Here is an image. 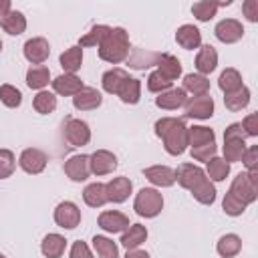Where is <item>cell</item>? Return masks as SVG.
I'll list each match as a JSON object with an SVG mask.
<instances>
[{
    "instance_id": "cell-5",
    "label": "cell",
    "mask_w": 258,
    "mask_h": 258,
    "mask_svg": "<svg viewBox=\"0 0 258 258\" xmlns=\"http://www.w3.org/2000/svg\"><path fill=\"white\" fill-rule=\"evenodd\" d=\"M46 163H48V157H46V153H44L42 149H38V147H26V149H22V153H20V157H18L20 169H22L24 173H30V175L42 173L44 167H46Z\"/></svg>"
},
{
    "instance_id": "cell-56",
    "label": "cell",
    "mask_w": 258,
    "mask_h": 258,
    "mask_svg": "<svg viewBox=\"0 0 258 258\" xmlns=\"http://www.w3.org/2000/svg\"><path fill=\"white\" fill-rule=\"evenodd\" d=\"M0 52H2V38H0Z\"/></svg>"
},
{
    "instance_id": "cell-48",
    "label": "cell",
    "mask_w": 258,
    "mask_h": 258,
    "mask_svg": "<svg viewBox=\"0 0 258 258\" xmlns=\"http://www.w3.org/2000/svg\"><path fill=\"white\" fill-rule=\"evenodd\" d=\"M157 58H159V52H143V50H139V58L131 56L129 58V67H133V69H149V67H153L157 62Z\"/></svg>"
},
{
    "instance_id": "cell-42",
    "label": "cell",
    "mask_w": 258,
    "mask_h": 258,
    "mask_svg": "<svg viewBox=\"0 0 258 258\" xmlns=\"http://www.w3.org/2000/svg\"><path fill=\"white\" fill-rule=\"evenodd\" d=\"M109 30H111V26H107V24H95L87 34H83L79 38V46L81 48H85V46H99Z\"/></svg>"
},
{
    "instance_id": "cell-50",
    "label": "cell",
    "mask_w": 258,
    "mask_h": 258,
    "mask_svg": "<svg viewBox=\"0 0 258 258\" xmlns=\"http://www.w3.org/2000/svg\"><path fill=\"white\" fill-rule=\"evenodd\" d=\"M240 127H242V131H244L246 135L258 137V113H248V115L242 119Z\"/></svg>"
},
{
    "instance_id": "cell-33",
    "label": "cell",
    "mask_w": 258,
    "mask_h": 258,
    "mask_svg": "<svg viewBox=\"0 0 258 258\" xmlns=\"http://www.w3.org/2000/svg\"><path fill=\"white\" fill-rule=\"evenodd\" d=\"M145 240H147V228L141 224H131L121 236V246L127 250H133V248H139Z\"/></svg>"
},
{
    "instance_id": "cell-20",
    "label": "cell",
    "mask_w": 258,
    "mask_h": 258,
    "mask_svg": "<svg viewBox=\"0 0 258 258\" xmlns=\"http://www.w3.org/2000/svg\"><path fill=\"white\" fill-rule=\"evenodd\" d=\"M143 175L157 187H171L175 183V171L167 165H149L143 169Z\"/></svg>"
},
{
    "instance_id": "cell-31",
    "label": "cell",
    "mask_w": 258,
    "mask_h": 258,
    "mask_svg": "<svg viewBox=\"0 0 258 258\" xmlns=\"http://www.w3.org/2000/svg\"><path fill=\"white\" fill-rule=\"evenodd\" d=\"M48 83H50V71H48V67L36 64V67H30L26 71V85H28V89L44 91V87Z\"/></svg>"
},
{
    "instance_id": "cell-15",
    "label": "cell",
    "mask_w": 258,
    "mask_h": 258,
    "mask_svg": "<svg viewBox=\"0 0 258 258\" xmlns=\"http://www.w3.org/2000/svg\"><path fill=\"white\" fill-rule=\"evenodd\" d=\"M50 85H52L54 95H60V97H75L85 87L83 81H81V77L71 75V73H62V75L54 77L50 81Z\"/></svg>"
},
{
    "instance_id": "cell-8",
    "label": "cell",
    "mask_w": 258,
    "mask_h": 258,
    "mask_svg": "<svg viewBox=\"0 0 258 258\" xmlns=\"http://www.w3.org/2000/svg\"><path fill=\"white\" fill-rule=\"evenodd\" d=\"M89 165H91V173L101 177V175H109L117 169V157L113 151L109 149H97L89 155Z\"/></svg>"
},
{
    "instance_id": "cell-27",
    "label": "cell",
    "mask_w": 258,
    "mask_h": 258,
    "mask_svg": "<svg viewBox=\"0 0 258 258\" xmlns=\"http://www.w3.org/2000/svg\"><path fill=\"white\" fill-rule=\"evenodd\" d=\"M58 62H60V67H62L64 73L77 75V71L83 67V48H81L79 44L69 46V48L58 56Z\"/></svg>"
},
{
    "instance_id": "cell-34",
    "label": "cell",
    "mask_w": 258,
    "mask_h": 258,
    "mask_svg": "<svg viewBox=\"0 0 258 258\" xmlns=\"http://www.w3.org/2000/svg\"><path fill=\"white\" fill-rule=\"evenodd\" d=\"M127 77H129V75H127L123 69H119V67H113V69L105 71V73H103V77H101L103 91H105V93H109V95H117V91H119L121 83H123Z\"/></svg>"
},
{
    "instance_id": "cell-7",
    "label": "cell",
    "mask_w": 258,
    "mask_h": 258,
    "mask_svg": "<svg viewBox=\"0 0 258 258\" xmlns=\"http://www.w3.org/2000/svg\"><path fill=\"white\" fill-rule=\"evenodd\" d=\"M64 139L71 147H85L91 141V127L83 119H69L64 123Z\"/></svg>"
},
{
    "instance_id": "cell-39",
    "label": "cell",
    "mask_w": 258,
    "mask_h": 258,
    "mask_svg": "<svg viewBox=\"0 0 258 258\" xmlns=\"http://www.w3.org/2000/svg\"><path fill=\"white\" fill-rule=\"evenodd\" d=\"M230 173V163L224 161L222 157H212L208 163H206V177L210 181H224Z\"/></svg>"
},
{
    "instance_id": "cell-9",
    "label": "cell",
    "mask_w": 258,
    "mask_h": 258,
    "mask_svg": "<svg viewBox=\"0 0 258 258\" xmlns=\"http://www.w3.org/2000/svg\"><path fill=\"white\" fill-rule=\"evenodd\" d=\"M97 224L107 234H119V232L123 234L131 226L129 218L123 212H119V210H105V212H101L99 218H97Z\"/></svg>"
},
{
    "instance_id": "cell-1",
    "label": "cell",
    "mask_w": 258,
    "mask_h": 258,
    "mask_svg": "<svg viewBox=\"0 0 258 258\" xmlns=\"http://www.w3.org/2000/svg\"><path fill=\"white\" fill-rule=\"evenodd\" d=\"M155 135L163 141V149L177 157L187 149V125L177 117H161L153 125Z\"/></svg>"
},
{
    "instance_id": "cell-14",
    "label": "cell",
    "mask_w": 258,
    "mask_h": 258,
    "mask_svg": "<svg viewBox=\"0 0 258 258\" xmlns=\"http://www.w3.org/2000/svg\"><path fill=\"white\" fill-rule=\"evenodd\" d=\"M64 173L71 181H85L89 175H91V165H89V155H71L67 161H64Z\"/></svg>"
},
{
    "instance_id": "cell-4",
    "label": "cell",
    "mask_w": 258,
    "mask_h": 258,
    "mask_svg": "<svg viewBox=\"0 0 258 258\" xmlns=\"http://www.w3.org/2000/svg\"><path fill=\"white\" fill-rule=\"evenodd\" d=\"M133 210L141 218H155L163 210V196L155 187H141L135 196Z\"/></svg>"
},
{
    "instance_id": "cell-2",
    "label": "cell",
    "mask_w": 258,
    "mask_h": 258,
    "mask_svg": "<svg viewBox=\"0 0 258 258\" xmlns=\"http://www.w3.org/2000/svg\"><path fill=\"white\" fill-rule=\"evenodd\" d=\"M99 50V58L109 62V64H119L123 60L129 58V34L123 26H111V30L107 32V36L103 38V42L97 46Z\"/></svg>"
},
{
    "instance_id": "cell-54",
    "label": "cell",
    "mask_w": 258,
    "mask_h": 258,
    "mask_svg": "<svg viewBox=\"0 0 258 258\" xmlns=\"http://www.w3.org/2000/svg\"><path fill=\"white\" fill-rule=\"evenodd\" d=\"M123 258H149V252H145L141 248H133V250H127V254Z\"/></svg>"
},
{
    "instance_id": "cell-44",
    "label": "cell",
    "mask_w": 258,
    "mask_h": 258,
    "mask_svg": "<svg viewBox=\"0 0 258 258\" xmlns=\"http://www.w3.org/2000/svg\"><path fill=\"white\" fill-rule=\"evenodd\" d=\"M16 169V155L10 149H0V179H8Z\"/></svg>"
},
{
    "instance_id": "cell-21",
    "label": "cell",
    "mask_w": 258,
    "mask_h": 258,
    "mask_svg": "<svg viewBox=\"0 0 258 258\" xmlns=\"http://www.w3.org/2000/svg\"><path fill=\"white\" fill-rule=\"evenodd\" d=\"M175 42L185 48V50H194V48H200L202 46V32L198 26L194 24H181L177 30H175Z\"/></svg>"
},
{
    "instance_id": "cell-28",
    "label": "cell",
    "mask_w": 258,
    "mask_h": 258,
    "mask_svg": "<svg viewBox=\"0 0 258 258\" xmlns=\"http://www.w3.org/2000/svg\"><path fill=\"white\" fill-rule=\"evenodd\" d=\"M189 191H191L194 200L200 202V204H204V206H212V204L216 202V196H218L214 181H210L208 177H202Z\"/></svg>"
},
{
    "instance_id": "cell-19",
    "label": "cell",
    "mask_w": 258,
    "mask_h": 258,
    "mask_svg": "<svg viewBox=\"0 0 258 258\" xmlns=\"http://www.w3.org/2000/svg\"><path fill=\"white\" fill-rule=\"evenodd\" d=\"M185 101H187V93L183 89H179V87H175V89L171 87L169 91H163V93H159L155 97V105L159 109H163V111H175V109L183 107Z\"/></svg>"
},
{
    "instance_id": "cell-53",
    "label": "cell",
    "mask_w": 258,
    "mask_h": 258,
    "mask_svg": "<svg viewBox=\"0 0 258 258\" xmlns=\"http://www.w3.org/2000/svg\"><path fill=\"white\" fill-rule=\"evenodd\" d=\"M244 137H246V133L242 131L240 123H232L224 131V139H244Z\"/></svg>"
},
{
    "instance_id": "cell-36",
    "label": "cell",
    "mask_w": 258,
    "mask_h": 258,
    "mask_svg": "<svg viewBox=\"0 0 258 258\" xmlns=\"http://www.w3.org/2000/svg\"><path fill=\"white\" fill-rule=\"evenodd\" d=\"M83 200L89 208H103L107 204V194H105V183L101 181H95V183H89L85 189H83Z\"/></svg>"
},
{
    "instance_id": "cell-13",
    "label": "cell",
    "mask_w": 258,
    "mask_h": 258,
    "mask_svg": "<svg viewBox=\"0 0 258 258\" xmlns=\"http://www.w3.org/2000/svg\"><path fill=\"white\" fill-rule=\"evenodd\" d=\"M133 191V183L129 177L125 175H119V177H113L105 183V194H107V202H113V204H123Z\"/></svg>"
},
{
    "instance_id": "cell-10",
    "label": "cell",
    "mask_w": 258,
    "mask_h": 258,
    "mask_svg": "<svg viewBox=\"0 0 258 258\" xmlns=\"http://www.w3.org/2000/svg\"><path fill=\"white\" fill-rule=\"evenodd\" d=\"M22 52H24V58L36 67V64H42L48 54H50V44L44 36H34V38H28L22 46Z\"/></svg>"
},
{
    "instance_id": "cell-51",
    "label": "cell",
    "mask_w": 258,
    "mask_h": 258,
    "mask_svg": "<svg viewBox=\"0 0 258 258\" xmlns=\"http://www.w3.org/2000/svg\"><path fill=\"white\" fill-rule=\"evenodd\" d=\"M69 258H95V256H93V252H91V248H89L87 242L77 240V242H73V246H71Z\"/></svg>"
},
{
    "instance_id": "cell-26",
    "label": "cell",
    "mask_w": 258,
    "mask_h": 258,
    "mask_svg": "<svg viewBox=\"0 0 258 258\" xmlns=\"http://www.w3.org/2000/svg\"><path fill=\"white\" fill-rule=\"evenodd\" d=\"M0 26L10 36H18V34H22L26 30V16L20 10H10L6 16L0 18Z\"/></svg>"
},
{
    "instance_id": "cell-16",
    "label": "cell",
    "mask_w": 258,
    "mask_h": 258,
    "mask_svg": "<svg viewBox=\"0 0 258 258\" xmlns=\"http://www.w3.org/2000/svg\"><path fill=\"white\" fill-rule=\"evenodd\" d=\"M175 171V181L183 187V189H191L202 177H206V171L200 167V165H196V163H181L177 169H173Z\"/></svg>"
},
{
    "instance_id": "cell-52",
    "label": "cell",
    "mask_w": 258,
    "mask_h": 258,
    "mask_svg": "<svg viewBox=\"0 0 258 258\" xmlns=\"http://www.w3.org/2000/svg\"><path fill=\"white\" fill-rule=\"evenodd\" d=\"M242 12H244L246 20L258 22V0H246V2L242 4Z\"/></svg>"
},
{
    "instance_id": "cell-24",
    "label": "cell",
    "mask_w": 258,
    "mask_h": 258,
    "mask_svg": "<svg viewBox=\"0 0 258 258\" xmlns=\"http://www.w3.org/2000/svg\"><path fill=\"white\" fill-rule=\"evenodd\" d=\"M155 67H157V71H159L167 81H171V83L181 77V62H179V58L173 56V54H159Z\"/></svg>"
},
{
    "instance_id": "cell-38",
    "label": "cell",
    "mask_w": 258,
    "mask_h": 258,
    "mask_svg": "<svg viewBox=\"0 0 258 258\" xmlns=\"http://www.w3.org/2000/svg\"><path fill=\"white\" fill-rule=\"evenodd\" d=\"M93 250L99 258H119V246L107 236H93Z\"/></svg>"
},
{
    "instance_id": "cell-45",
    "label": "cell",
    "mask_w": 258,
    "mask_h": 258,
    "mask_svg": "<svg viewBox=\"0 0 258 258\" xmlns=\"http://www.w3.org/2000/svg\"><path fill=\"white\" fill-rule=\"evenodd\" d=\"M222 210H224V214L236 218V216H242V214L246 212V206H244L236 196H232L230 191H226V196H224V200H222Z\"/></svg>"
},
{
    "instance_id": "cell-37",
    "label": "cell",
    "mask_w": 258,
    "mask_h": 258,
    "mask_svg": "<svg viewBox=\"0 0 258 258\" xmlns=\"http://www.w3.org/2000/svg\"><path fill=\"white\" fill-rule=\"evenodd\" d=\"M248 103H250V89L246 87V85H242L238 91H234V93H228V95H224V105H226V109L228 111H242V109H246L248 107Z\"/></svg>"
},
{
    "instance_id": "cell-6",
    "label": "cell",
    "mask_w": 258,
    "mask_h": 258,
    "mask_svg": "<svg viewBox=\"0 0 258 258\" xmlns=\"http://www.w3.org/2000/svg\"><path fill=\"white\" fill-rule=\"evenodd\" d=\"M54 224L58 228H64V230H75L79 224H81V210L75 202L71 200H64L60 202L56 208H54Z\"/></svg>"
},
{
    "instance_id": "cell-18",
    "label": "cell",
    "mask_w": 258,
    "mask_h": 258,
    "mask_svg": "<svg viewBox=\"0 0 258 258\" xmlns=\"http://www.w3.org/2000/svg\"><path fill=\"white\" fill-rule=\"evenodd\" d=\"M103 97L95 87H83L75 97H73V107L77 111H93L101 107Z\"/></svg>"
},
{
    "instance_id": "cell-49",
    "label": "cell",
    "mask_w": 258,
    "mask_h": 258,
    "mask_svg": "<svg viewBox=\"0 0 258 258\" xmlns=\"http://www.w3.org/2000/svg\"><path fill=\"white\" fill-rule=\"evenodd\" d=\"M246 167V171H256L258 169V145H252V147H246L242 159H240Z\"/></svg>"
},
{
    "instance_id": "cell-29",
    "label": "cell",
    "mask_w": 258,
    "mask_h": 258,
    "mask_svg": "<svg viewBox=\"0 0 258 258\" xmlns=\"http://www.w3.org/2000/svg\"><path fill=\"white\" fill-rule=\"evenodd\" d=\"M181 89L185 93H191V97H202V95H208L210 93V81L204 75L187 73L183 77V87Z\"/></svg>"
},
{
    "instance_id": "cell-55",
    "label": "cell",
    "mask_w": 258,
    "mask_h": 258,
    "mask_svg": "<svg viewBox=\"0 0 258 258\" xmlns=\"http://www.w3.org/2000/svg\"><path fill=\"white\" fill-rule=\"evenodd\" d=\"M10 10H12L10 0H0V18H2V16H6Z\"/></svg>"
},
{
    "instance_id": "cell-22",
    "label": "cell",
    "mask_w": 258,
    "mask_h": 258,
    "mask_svg": "<svg viewBox=\"0 0 258 258\" xmlns=\"http://www.w3.org/2000/svg\"><path fill=\"white\" fill-rule=\"evenodd\" d=\"M64 248H67V238L56 232L46 234L40 242V252L44 258H60L64 254Z\"/></svg>"
},
{
    "instance_id": "cell-17",
    "label": "cell",
    "mask_w": 258,
    "mask_h": 258,
    "mask_svg": "<svg viewBox=\"0 0 258 258\" xmlns=\"http://www.w3.org/2000/svg\"><path fill=\"white\" fill-rule=\"evenodd\" d=\"M218 67V50L212 44H202L198 54H196V69L198 75L208 77L210 73H214Z\"/></svg>"
},
{
    "instance_id": "cell-57",
    "label": "cell",
    "mask_w": 258,
    "mask_h": 258,
    "mask_svg": "<svg viewBox=\"0 0 258 258\" xmlns=\"http://www.w3.org/2000/svg\"><path fill=\"white\" fill-rule=\"evenodd\" d=\"M0 258H6V256H4V254H2V252H0Z\"/></svg>"
},
{
    "instance_id": "cell-43",
    "label": "cell",
    "mask_w": 258,
    "mask_h": 258,
    "mask_svg": "<svg viewBox=\"0 0 258 258\" xmlns=\"http://www.w3.org/2000/svg\"><path fill=\"white\" fill-rule=\"evenodd\" d=\"M0 101H2V105H6L8 109H16V107L22 105V93H20L14 85L4 83V85H0Z\"/></svg>"
},
{
    "instance_id": "cell-35",
    "label": "cell",
    "mask_w": 258,
    "mask_h": 258,
    "mask_svg": "<svg viewBox=\"0 0 258 258\" xmlns=\"http://www.w3.org/2000/svg\"><path fill=\"white\" fill-rule=\"evenodd\" d=\"M242 85H244V83H242V75H240V71H238V69H234V67H228L226 71H222V73H220V79H218V87H220V91H222L224 95L238 91Z\"/></svg>"
},
{
    "instance_id": "cell-25",
    "label": "cell",
    "mask_w": 258,
    "mask_h": 258,
    "mask_svg": "<svg viewBox=\"0 0 258 258\" xmlns=\"http://www.w3.org/2000/svg\"><path fill=\"white\" fill-rule=\"evenodd\" d=\"M117 97L125 103V105H137L139 99H141V81L139 79H133V77H127L119 91H117Z\"/></svg>"
},
{
    "instance_id": "cell-46",
    "label": "cell",
    "mask_w": 258,
    "mask_h": 258,
    "mask_svg": "<svg viewBox=\"0 0 258 258\" xmlns=\"http://www.w3.org/2000/svg\"><path fill=\"white\" fill-rule=\"evenodd\" d=\"M171 81H167L159 71H153L149 77H147V91H151V93H163V91H169L171 89Z\"/></svg>"
},
{
    "instance_id": "cell-11",
    "label": "cell",
    "mask_w": 258,
    "mask_h": 258,
    "mask_svg": "<svg viewBox=\"0 0 258 258\" xmlns=\"http://www.w3.org/2000/svg\"><path fill=\"white\" fill-rule=\"evenodd\" d=\"M185 109V117L189 119H210L214 115V109H216V103L210 95H202V97H189L183 105Z\"/></svg>"
},
{
    "instance_id": "cell-23",
    "label": "cell",
    "mask_w": 258,
    "mask_h": 258,
    "mask_svg": "<svg viewBox=\"0 0 258 258\" xmlns=\"http://www.w3.org/2000/svg\"><path fill=\"white\" fill-rule=\"evenodd\" d=\"M232 2L226 0V2H214V0H200V2H194L191 4V14L196 16V20L200 22H208L216 16L218 8L220 6H230Z\"/></svg>"
},
{
    "instance_id": "cell-41",
    "label": "cell",
    "mask_w": 258,
    "mask_h": 258,
    "mask_svg": "<svg viewBox=\"0 0 258 258\" xmlns=\"http://www.w3.org/2000/svg\"><path fill=\"white\" fill-rule=\"evenodd\" d=\"M224 161L228 163H236L242 159L244 151H246V141L244 139H224Z\"/></svg>"
},
{
    "instance_id": "cell-12",
    "label": "cell",
    "mask_w": 258,
    "mask_h": 258,
    "mask_svg": "<svg viewBox=\"0 0 258 258\" xmlns=\"http://www.w3.org/2000/svg\"><path fill=\"white\" fill-rule=\"evenodd\" d=\"M214 34H216V38H218L220 42H224V44H234V42H238V40L244 36V26H242V22L236 20V18H224V20H220V22L216 24Z\"/></svg>"
},
{
    "instance_id": "cell-3",
    "label": "cell",
    "mask_w": 258,
    "mask_h": 258,
    "mask_svg": "<svg viewBox=\"0 0 258 258\" xmlns=\"http://www.w3.org/2000/svg\"><path fill=\"white\" fill-rule=\"evenodd\" d=\"M232 196H236L244 206H250L258 200V169L256 171H244L238 173L232 179V185L228 189Z\"/></svg>"
},
{
    "instance_id": "cell-30",
    "label": "cell",
    "mask_w": 258,
    "mask_h": 258,
    "mask_svg": "<svg viewBox=\"0 0 258 258\" xmlns=\"http://www.w3.org/2000/svg\"><path fill=\"white\" fill-rule=\"evenodd\" d=\"M240 250H242V238L238 234H224L216 242V252L222 258H234L240 254Z\"/></svg>"
},
{
    "instance_id": "cell-40",
    "label": "cell",
    "mask_w": 258,
    "mask_h": 258,
    "mask_svg": "<svg viewBox=\"0 0 258 258\" xmlns=\"http://www.w3.org/2000/svg\"><path fill=\"white\" fill-rule=\"evenodd\" d=\"M32 107L40 115H50L56 109V95L50 91H38L32 99Z\"/></svg>"
},
{
    "instance_id": "cell-47",
    "label": "cell",
    "mask_w": 258,
    "mask_h": 258,
    "mask_svg": "<svg viewBox=\"0 0 258 258\" xmlns=\"http://www.w3.org/2000/svg\"><path fill=\"white\" fill-rule=\"evenodd\" d=\"M216 153H218L216 143H208V145H200V147H189V155H191V159H196V161H204V163H208L212 157H216Z\"/></svg>"
},
{
    "instance_id": "cell-32",
    "label": "cell",
    "mask_w": 258,
    "mask_h": 258,
    "mask_svg": "<svg viewBox=\"0 0 258 258\" xmlns=\"http://www.w3.org/2000/svg\"><path fill=\"white\" fill-rule=\"evenodd\" d=\"M208 143H216L214 129L204 127V125L187 127V147H200V145H208Z\"/></svg>"
}]
</instances>
